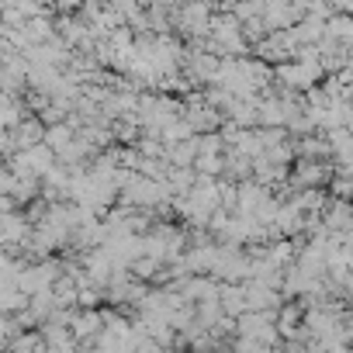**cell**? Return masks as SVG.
<instances>
[{
	"label": "cell",
	"instance_id": "1",
	"mask_svg": "<svg viewBox=\"0 0 353 353\" xmlns=\"http://www.w3.org/2000/svg\"><path fill=\"white\" fill-rule=\"evenodd\" d=\"M243 298H246V312H277L284 305L281 291H274L260 281H243Z\"/></svg>",
	"mask_w": 353,
	"mask_h": 353
},
{
	"label": "cell",
	"instance_id": "2",
	"mask_svg": "<svg viewBox=\"0 0 353 353\" xmlns=\"http://www.w3.org/2000/svg\"><path fill=\"white\" fill-rule=\"evenodd\" d=\"M8 135H11V149H14V152H25V149H32V145H42L46 125H42L35 114H25Z\"/></svg>",
	"mask_w": 353,
	"mask_h": 353
}]
</instances>
